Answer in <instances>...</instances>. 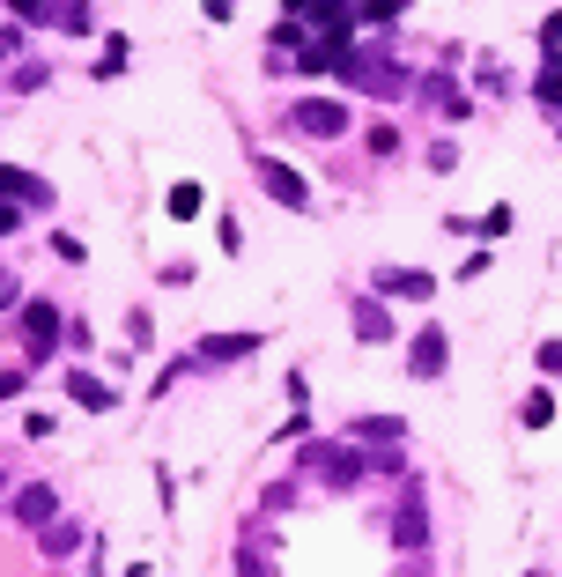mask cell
Returning a JSON list of instances; mask_svg holds the SVG:
<instances>
[{
	"instance_id": "6da1fadb",
	"label": "cell",
	"mask_w": 562,
	"mask_h": 577,
	"mask_svg": "<svg viewBox=\"0 0 562 577\" xmlns=\"http://www.w3.org/2000/svg\"><path fill=\"white\" fill-rule=\"evenodd\" d=\"M304 467H311L318 481H333V489H355V481H363V459H355L348 444H311Z\"/></svg>"
},
{
	"instance_id": "7a4b0ae2",
	"label": "cell",
	"mask_w": 562,
	"mask_h": 577,
	"mask_svg": "<svg viewBox=\"0 0 562 577\" xmlns=\"http://www.w3.org/2000/svg\"><path fill=\"white\" fill-rule=\"evenodd\" d=\"M259 185H267V200H281V208H311V185L296 178L289 163H274V156L259 163Z\"/></svg>"
},
{
	"instance_id": "3957f363",
	"label": "cell",
	"mask_w": 562,
	"mask_h": 577,
	"mask_svg": "<svg viewBox=\"0 0 562 577\" xmlns=\"http://www.w3.org/2000/svg\"><path fill=\"white\" fill-rule=\"evenodd\" d=\"M296 126H304V134H348V104H333V97H304L296 104Z\"/></svg>"
},
{
	"instance_id": "277c9868",
	"label": "cell",
	"mask_w": 562,
	"mask_h": 577,
	"mask_svg": "<svg viewBox=\"0 0 562 577\" xmlns=\"http://www.w3.org/2000/svg\"><path fill=\"white\" fill-rule=\"evenodd\" d=\"M444 363H452V341H444V326L415 333V348H407V370H415V378H437Z\"/></svg>"
},
{
	"instance_id": "5b68a950",
	"label": "cell",
	"mask_w": 562,
	"mask_h": 577,
	"mask_svg": "<svg viewBox=\"0 0 562 577\" xmlns=\"http://www.w3.org/2000/svg\"><path fill=\"white\" fill-rule=\"evenodd\" d=\"M23 341H30V363L52 356V341H60V311H52V304H23Z\"/></svg>"
},
{
	"instance_id": "8992f818",
	"label": "cell",
	"mask_w": 562,
	"mask_h": 577,
	"mask_svg": "<svg viewBox=\"0 0 562 577\" xmlns=\"http://www.w3.org/2000/svg\"><path fill=\"white\" fill-rule=\"evenodd\" d=\"M429 289H437V274H422V267H378V296H407V304H422Z\"/></svg>"
},
{
	"instance_id": "52a82bcc",
	"label": "cell",
	"mask_w": 562,
	"mask_h": 577,
	"mask_svg": "<svg viewBox=\"0 0 562 577\" xmlns=\"http://www.w3.org/2000/svg\"><path fill=\"white\" fill-rule=\"evenodd\" d=\"M355 341H370V348L392 341V311L378 304V296H363V304H355Z\"/></svg>"
},
{
	"instance_id": "ba28073f",
	"label": "cell",
	"mask_w": 562,
	"mask_h": 577,
	"mask_svg": "<svg viewBox=\"0 0 562 577\" xmlns=\"http://www.w3.org/2000/svg\"><path fill=\"white\" fill-rule=\"evenodd\" d=\"M422 97H429V111H444V119H466V111H474V97H466L459 82H444V74H429Z\"/></svg>"
},
{
	"instance_id": "9c48e42d",
	"label": "cell",
	"mask_w": 562,
	"mask_h": 577,
	"mask_svg": "<svg viewBox=\"0 0 562 577\" xmlns=\"http://www.w3.org/2000/svg\"><path fill=\"white\" fill-rule=\"evenodd\" d=\"M52 504H60V496H52L45 481H30V489H15V518H23V526H52Z\"/></svg>"
},
{
	"instance_id": "30bf717a",
	"label": "cell",
	"mask_w": 562,
	"mask_h": 577,
	"mask_svg": "<svg viewBox=\"0 0 562 577\" xmlns=\"http://www.w3.org/2000/svg\"><path fill=\"white\" fill-rule=\"evenodd\" d=\"M392 541H400V548H422V541H429V511H422V496H407V504H400V518H392Z\"/></svg>"
},
{
	"instance_id": "8fae6325",
	"label": "cell",
	"mask_w": 562,
	"mask_h": 577,
	"mask_svg": "<svg viewBox=\"0 0 562 577\" xmlns=\"http://www.w3.org/2000/svg\"><path fill=\"white\" fill-rule=\"evenodd\" d=\"M252 348H259V333H215V341H200V363H237Z\"/></svg>"
},
{
	"instance_id": "7c38bea8",
	"label": "cell",
	"mask_w": 562,
	"mask_h": 577,
	"mask_svg": "<svg viewBox=\"0 0 562 577\" xmlns=\"http://www.w3.org/2000/svg\"><path fill=\"white\" fill-rule=\"evenodd\" d=\"M67 400H74V407H89V415H104V407H111V385H104V378H89V370H74V378H67Z\"/></svg>"
},
{
	"instance_id": "4fadbf2b",
	"label": "cell",
	"mask_w": 562,
	"mask_h": 577,
	"mask_svg": "<svg viewBox=\"0 0 562 577\" xmlns=\"http://www.w3.org/2000/svg\"><path fill=\"white\" fill-rule=\"evenodd\" d=\"M0 200H45V185L30 171H15V163H0Z\"/></svg>"
},
{
	"instance_id": "5bb4252c",
	"label": "cell",
	"mask_w": 562,
	"mask_h": 577,
	"mask_svg": "<svg viewBox=\"0 0 562 577\" xmlns=\"http://www.w3.org/2000/svg\"><path fill=\"white\" fill-rule=\"evenodd\" d=\"M45 533V555H74L82 548V526H74V518H52V526H37Z\"/></svg>"
},
{
	"instance_id": "9a60e30c",
	"label": "cell",
	"mask_w": 562,
	"mask_h": 577,
	"mask_svg": "<svg viewBox=\"0 0 562 577\" xmlns=\"http://www.w3.org/2000/svg\"><path fill=\"white\" fill-rule=\"evenodd\" d=\"M555 422V400L548 393H526V430H548Z\"/></svg>"
},
{
	"instance_id": "2e32d148",
	"label": "cell",
	"mask_w": 562,
	"mask_h": 577,
	"mask_svg": "<svg viewBox=\"0 0 562 577\" xmlns=\"http://www.w3.org/2000/svg\"><path fill=\"white\" fill-rule=\"evenodd\" d=\"M474 230H489V237H511V200H503V208H489V215L474 222Z\"/></svg>"
},
{
	"instance_id": "e0dca14e",
	"label": "cell",
	"mask_w": 562,
	"mask_h": 577,
	"mask_svg": "<svg viewBox=\"0 0 562 577\" xmlns=\"http://www.w3.org/2000/svg\"><path fill=\"white\" fill-rule=\"evenodd\" d=\"M171 215H200V185H171Z\"/></svg>"
},
{
	"instance_id": "ac0fdd59",
	"label": "cell",
	"mask_w": 562,
	"mask_h": 577,
	"mask_svg": "<svg viewBox=\"0 0 562 577\" xmlns=\"http://www.w3.org/2000/svg\"><path fill=\"white\" fill-rule=\"evenodd\" d=\"M540 104H555V111H562V74H555V67L540 74Z\"/></svg>"
},
{
	"instance_id": "d6986e66",
	"label": "cell",
	"mask_w": 562,
	"mask_h": 577,
	"mask_svg": "<svg viewBox=\"0 0 562 577\" xmlns=\"http://www.w3.org/2000/svg\"><path fill=\"white\" fill-rule=\"evenodd\" d=\"M15 15H30V23H45V15H60L52 0H15Z\"/></svg>"
},
{
	"instance_id": "ffe728a7",
	"label": "cell",
	"mask_w": 562,
	"mask_h": 577,
	"mask_svg": "<svg viewBox=\"0 0 562 577\" xmlns=\"http://www.w3.org/2000/svg\"><path fill=\"white\" fill-rule=\"evenodd\" d=\"M407 8V0H363V15H370V23H385V15H400Z\"/></svg>"
},
{
	"instance_id": "44dd1931",
	"label": "cell",
	"mask_w": 562,
	"mask_h": 577,
	"mask_svg": "<svg viewBox=\"0 0 562 577\" xmlns=\"http://www.w3.org/2000/svg\"><path fill=\"white\" fill-rule=\"evenodd\" d=\"M8 230H23V208H15V200H0V237Z\"/></svg>"
},
{
	"instance_id": "7402d4cb",
	"label": "cell",
	"mask_w": 562,
	"mask_h": 577,
	"mask_svg": "<svg viewBox=\"0 0 562 577\" xmlns=\"http://www.w3.org/2000/svg\"><path fill=\"white\" fill-rule=\"evenodd\" d=\"M540 370H562V341H540Z\"/></svg>"
},
{
	"instance_id": "603a6c76",
	"label": "cell",
	"mask_w": 562,
	"mask_h": 577,
	"mask_svg": "<svg viewBox=\"0 0 562 577\" xmlns=\"http://www.w3.org/2000/svg\"><path fill=\"white\" fill-rule=\"evenodd\" d=\"M23 393V370H0V400H15Z\"/></svg>"
},
{
	"instance_id": "cb8c5ba5",
	"label": "cell",
	"mask_w": 562,
	"mask_h": 577,
	"mask_svg": "<svg viewBox=\"0 0 562 577\" xmlns=\"http://www.w3.org/2000/svg\"><path fill=\"white\" fill-rule=\"evenodd\" d=\"M230 8H237V0H208V15H215V23H230Z\"/></svg>"
},
{
	"instance_id": "d4e9b609",
	"label": "cell",
	"mask_w": 562,
	"mask_h": 577,
	"mask_svg": "<svg viewBox=\"0 0 562 577\" xmlns=\"http://www.w3.org/2000/svg\"><path fill=\"white\" fill-rule=\"evenodd\" d=\"M15 304V274H0V311H8Z\"/></svg>"
},
{
	"instance_id": "484cf974",
	"label": "cell",
	"mask_w": 562,
	"mask_h": 577,
	"mask_svg": "<svg viewBox=\"0 0 562 577\" xmlns=\"http://www.w3.org/2000/svg\"><path fill=\"white\" fill-rule=\"evenodd\" d=\"M126 577H156V570H148V563H134V570H126Z\"/></svg>"
}]
</instances>
